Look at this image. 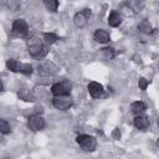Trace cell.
Segmentation results:
<instances>
[{
  "instance_id": "3957f363",
  "label": "cell",
  "mask_w": 159,
  "mask_h": 159,
  "mask_svg": "<svg viewBox=\"0 0 159 159\" xmlns=\"http://www.w3.org/2000/svg\"><path fill=\"white\" fill-rule=\"evenodd\" d=\"M71 88H72L71 82L67 81V80H63L61 82H57V83L52 84L51 93L55 97H68L70 93H71Z\"/></svg>"
},
{
  "instance_id": "cb8c5ba5",
  "label": "cell",
  "mask_w": 159,
  "mask_h": 159,
  "mask_svg": "<svg viewBox=\"0 0 159 159\" xmlns=\"http://www.w3.org/2000/svg\"><path fill=\"white\" fill-rule=\"evenodd\" d=\"M0 159H10V158H0Z\"/></svg>"
},
{
  "instance_id": "ac0fdd59",
  "label": "cell",
  "mask_w": 159,
  "mask_h": 159,
  "mask_svg": "<svg viewBox=\"0 0 159 159\" xmlns=\"http://www.w3.org/2000/svg\"><path fill=\"white\" fill-rule=\"evenodd\" d=\"M127 6H128L130 10H133L134 12H138V11H140V10L143 9L144 2H143V1H138V0H133V1H128V2H127Z\"/></svg>"
},
{
  "instance_id": "30bf717a",
  "label": "cell",
  "mask_w": 159,
  "mask_h": 159,
  "mask_svg": "<svg viewBox=\"0 0 159 159\" xmlns=\"http://www.w3.org/2000/svg\"><path fill=\"white\" fill-rule=\"evenodd\" d=\"M87 88H88V92H89V94H91L92 98H99L104 93L103 86L101 83H98V82H94V81L93 82H89Z\"/></svg>"
},
{
  "instance_id": "44dd1931",
  "label": "cell",
  "mask_w": 159,
  "mask_h": 159,
  "mask_svg": "<svg viewBox=\"0 0 159 159\" xmlns=\"http://www.w3.org/2000/svg\"><path fill=\"white\" fill-rule=\"evenodd\" d=\"M10 132H11V128L7 120L0 118V134H9Z\"/></svg>"
},
{
  "instance_id": "603a6c76",
  "label": "cell",
  "mask_w": 159,
  "mask_h": 159,
  "mask_svg": "<svg viewBox=\"0 0 159 159\" xmlns=\"http://www.w3.org/2000/svg\"><path fill=\"white\" fill-rule=\"evenodd\" d=\"M4 89V86H2V82H1V80H0V92Z\"/></svg>"
},
{
  "instance_id": "5b68a950",
  "label": "cell",
  "mask_w": 159,
  "mask_h": 159,
  "mask_svg": "<svg viewBox=\"0 0 159 159\" xmlns=\"http://www.w3.org/2000/svg\"><path fill=\"white\" fill-rule=\"evenodd\" d=\"M76 142L84 152H93L97 147L96 139L92 135H88V134H78L76 137Z\"/></svg>"
},
{
  "instance_id": "7a4b0ae2",
  "label": "cell",
  "mask_w": 159,
  "mask_h": 159,
  "mask_svg": "<svg viewBox=\"0 0 159 159\" xmlns=\"http://www.w3.org/2000/svg\"><path fill=\"white\" fill-rule=\"evenodd\" d=\"M6 68L11 72H17V73H22V75H31L32 73V65L26 63V62H20L15 58H9L6 61Z\"/></svg>"
},
{
  "instance_id": "9c48e42d",
  "label": "cell",
  "mask_w": 159,
  "mask_h": 159,
  "mask_svg": "<svg viewBox=\"0 0 159 159\" xmlns=\"http://www.w3.org/2000/svg\"><path fill=\"white\" fill-rule=\"evenodd\" d=\"M39 73L41 76H52L57 72V66L53 65L52 62H42L39 65Z\"/></svg>"
},
{
  "instance_id": "5bb4252c",
  "label": "cell",
  "mask_w": 159,
  "mask_h": 159,
  "mask_svg": "<svg viewBox=\"0 0 159 159\" xmlns=\"http://www.w3.org/2000/svg\"><path fill=\"white\" fill-rule=\"evenodd\" d=\"M147 111V104L142 101H135L130 104V112L134 116H139V114H144V112Z\"/></svg>"
},
{
  "instance_id": "4fadbf2b",
  "label": "cell",
  "mask_w": 159,
  "mask_h": 159,
  "mask_svg": "<svg viewBox=\"0 0 159 159\" xmlns=\"http://www.w3.org/2000/svg\"><path fill=\"white\" fill-rule=\"evenodd\" d=\"M123 21V16L118 11H112L108 16V25L112 27H118Z\"/></svg>"
},
{
  "instance_id": "9a60e30c",
  "label": "cell",
  "mask_w": 159,
  "mask_h": 159,
  "mask_svg": "<svg viewBox=\"0 0 159 159\" xmlns=\"http://www.w3.org/2000/svg\"><path fill=\"white\" fill-rule=\"evenodd\" d=\"M17 97H19V99L25 101V102H34L35 101L34 93L27 88H20L17 91Z\"/></svg>"
},
{
  "instance_id": "8fae6325",
  "label": "cell",
  "mask_w": 159,
  "mask_h": 159,
  "mask_svg": "<svg viewBox=\"0 0 159 159\" xmlns=\"http://www.w3.org/2000/svg\"><path fill=\"white\" fill-rule=\"evenodd\" d=\"M149 118L148 116L145 114H139V116H135L134 117V120H133V124L137 129H140V130H144L149 127Z\"/></svg>"
},
{
  "instance_id": "2e32d148",
  "label": "cell",
  "mask_w": 159,
  "mask_h": 159,
  "mask_svg": "<svg viewBox=\"0 0 159 159\" xmlns=\"http://www.w3.org/2000/svg\"><path fill=\"white\" fill-rule=\"evenodd\" d=\"M99 55L104 60H112L116 56V52H114V48H112V47H103V48H101Z\"/></svg>"
},
{
  "instance_id": "52a82bcc",
  "label": "cell",
  "mask_w": 159,
  "mask_h": 159,
  "mask_svg": "<svg viewBox=\"0 0 159 159\" xmlns=\"http://www.w3.org/2000/svg\"><path fill=\"white\" fill-rule=\"evenodd\" d=\"M91 15H92L91 9H83V10H81V11L76 12V15L73 16V22H75V25H76L77 27H83V26L87 24V21L89 20Z\"/></svg>"
},
{
  "instance_id": "7c38bea8",
  "label": "cell",
  "mask_w": 159,
  "mask_h": 159,
  "mask_svg": "<svg viewBox=\"0 0 159 159\" xmlns=\"http://www.w3.org/2000/svg\"><path fill=\"white\" fill-rule=\"evenodd\" d=\"M93 37H94V40H96L97 42H99V43H107V42H109V40H111L109 32H108L107 30H103V29H97V30L94 31Z\"/></svg>"
},
{
  "instance_id": "7402d4cb",
  "label": "cell",
  "mask_w": 159,
  "mask_h": 159,
  "mask_svg": "<svg viewBox=\"0 0 159 159\" xmlns=\"http://www.w3.org/2000/svg\"><path fill=\"white\" fill-rule=\"evenodd\" d=\"M148 84H149V82H148V80H145V78H139V81H138V86H139V88L142 89V91H145L147 89V87H148Z\"/></svg>"
},
{
  "instance_id": "8992f818",
  "label": "cell",
  "mask_w": 159,
  "mask_h": 159,
  "mask_svg": "<svg viewBox=\"0 0 159 159\" xmlns=\"http://www.w3.org/2000/svg\"><path fill=\"white\" fill-rule=\"evenodd\" d=\"M27 125H29V128H30L32 132H40V130H42V129L45 128L46 122H45V119H43L42 116H40V114H34V116H31V117L29 118Z\"/></svg>"
},
{
  "instance_id": "277c9868",
  "label": "cell",
  "mask_w": 159,
  "mask_h": 159,
  "mask_svg": "<svg viewBox=\"0 0 159 159\" xmlns=\"http://www.w3.org/2000/svg\"><path fill=\"white\" fill-rule=\"evenodd\" d=\"M29 34V25L24 19H16L11 26L12 37H25Z\"/></svg>"
},
{
  "instance_id": "6da1fadb",
  "label": "cell",
  "mask_w": 159,
  "mask_h": 159,
  "mask_svg": "<svg viewBox=\"0 0 159 159\" xmlns=\"http://www.w3.org/2000/svg\"><path fill=\"white\" fill-rule=\"evenodd\" d=\"M27 51L34 58H43L48 53V47L39 39L32 37L27 41Z\"/></svg>"
},
{
  "instance_id": "e0dca14e",
  "label": "cell",
  "mask_w": 159,
  "mask_h": 159,
  "mask_svg": "<svg viewBox=\"0 0 159 159\" xmlns=\"http://www.w3.org/2000/svg\"><path fill=\"white\" fill-rule=\"evenodd\" d=\"M42 40H43L45 45H52V43H55V42H56L57 40H60V39H58L57 35H55V34H52V32H46V34H43Z\"/></svg>"
},
{
  "instance_id": "ffe728a7",
  "label": "cell",
  "mask_w": 159,
  "mask_h": 159,
  "mask_svg": "<svg viewBox=\"0 0 159 159\" xmlns=\"http://www.w3.org/2000/svg\"><path fill=\"white\" fill-rule=\"evenodd\" d=\"M43 5H45V7H46L48 11L55 12V11H57V9H58V6H60V2L56 1V0H45V1H43Z\"/></svg>"
},
{
  "instance_id": "ba28073f",
  "label": "cell",
  "mask_w": 159,
  "mask_h": 159,
  "mask_svg": "<svg viewBox=\"0 0 159 159\" xmlns=\"http://www.w3.org/2000/svg\"><path fill=\"white\" fill-rule=\"evenodd\" d=\"M52 104L55 108H57L60 111H66L72 107L73 102L70 97H55L52 99Z\"/></svg>"
},
{
  "instance_id": "d6986e66",
  "label": "cell",
  "mask_w": 159,
  "mask_h": 159,
  "mask_svg": "<svg viewBox=\"0 0 159 159\" xmlns=\"http://www.w3.org/2000/svg\"><path fill=\"white\" fill-rule=\"evenodd\" d=\"M138 29H139V31H142L143 34H150V32L153 31V27H152V25H150V22H149L148 20H143L142 22H139Z\"/></svg>"
}]
</instances>
